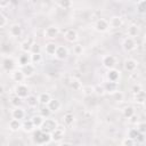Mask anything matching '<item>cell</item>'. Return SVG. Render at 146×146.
<instances>
[{
    "label": "cell",
    "instance_id": "1",
    "mask_svg": "<svg viewBox=\"0 0 146 146\" xmlns=\"http://www.w3.org/2000/svg\"><path fill=\"white\" fill-rule=\"evenodd\" d=\"M33 141H34V144H36L39 146L46 145V144L51 141L50 133L43 132L40 129H36V131H34V133H33Z\"/></svg>",
    "mask_w": 146,
    "mask_h": 146
},
{
    "label": "cell",
    "instance_id": "2",
    "mask_svg": "<svg viewBox=\"0 0 146 146\" xmlns=\"http://www.w3.org/2000/svg\"><path fill=\"white\" fill-rule=\"evenodd\" d=\"M15 96H17L21 99H25L30 95V88L25 83H17L14 88Z\"/></svg>",
    "mask_w": 146,
    "mask_h": 146
},
{
    "label": "cell",
    "instance_id": "3",
    "mask_svg": "<svg viewBox=\"0 0 146 146\" xmlns=\"http://www.w3.org/2000/svg\"><path fill=\"white\" fill-rule=\"evenodd\" d=\"M57 127H58V123H57L56 120H54V119H44V121H43V123H42L40 130L43 131V132L50 133V132L54 131Z\"/></svg>",
    "mask_w": 146,
    "mask_h": 146
},
{
    "label": "cell",
    "instance_id": "4",
    "mask_svg": "<svg viewBox=\"0 0 146 146\" xmlns=\"http://www.w3.org/2000/svg\"><path fill=\"white\" fill-rule=\"evenodd\" d=\"M64 136H65V129L64 127H60V125H58L54 131L50 132L51 141H55V143H60L64 139Z\"/></svg>",
    "mask_w": 146,
    "mask_h": 146
},
{
    "label": "cell",
    "instance_id": "5",
    "mask_svg": "<svg viewBox=\"0 0 146 146\" xmlns=\"http://www.w3.org/2000/svg\"><path fill=\"white\" fill-rule=\"evenodd\" d=\"M102 65L105 68H107V70L114 68L115 65H116V58H115V56H113V55H105V56H103V58H102Z\"/></svg>",
    "mask_w": 146,
    "mask_h": 146
},
{
    "label": "cell",
    "instance_id": "6",
    "mask_svg": "<svg viewBox=\"0 0 146 146\" xmlns=\"http://www.w3.org/2000/svg\"><path fill=\"white\" fill-rule=\"evenodd\" d=\"M94 27H95V30H96L97 32H99V33H104V32H106V31L110 29L108 21L105 19V18H99V19L96 21Z\"/></svg>",
    "mask_w": 146,
    "mask_h": 146
},
{
    "label": "cell",
    "instance_id": "7",
    "mask_svg": "<svg viewBox=\"0 0 146 146\" xmlns=\"http://www.w3.org/2000/svg\"><path fill=\"white\" fill-rule=\"evenodd\" d=\"M58 34H59V27H58V26H56V25H50V26L46 27L44 33H43L44 38L50 39V40H51V39L57 38V36H58Z\"/></svg>",
    "mask_w": 146,
    "mask_h": 146
},
{
    "label": "cell",
    "instance_id": "8",
    "mask_svg": "<svg viewBox=\"0 0 146 146\" xmlns=\"http://www.w3.org/2000/svg\"><path fill=\"white\" fill-rule=\"evenodd\" d=\"M58 60H65L68 57V49L65 46H57L55 55H54Z\"/></svg>",
    "mask_w": 146,
    "mask_h": 146
},
{
    "label": "cell",
    "instance_id": "9",
    "mask_svg": "<svg viewBox=\"0 0 146 146\" xmlns=\"http://www.w3.org/2000/svg\"><path fill=\"white\" fill-rule=\"evenodd\" d=\"M64 39H65L67 42H70V43H74V42L78 41L79 34H78V32H76L74 29H68V30H66V32L64 33Z\"/></svg>",
    "mask_w": 146,
    "mask_h": 146
},
{
    "label": "cell",
    "instance_id": "10",
    "mask_svg": "<svg viewBox=\"0 0 146 146\" xmlns=\"http://www.w3.org/2000/svg\"><path fill=\"white\" fill-rule=\"evenodd\" d=\"M136 47H137V43H136L135 39L125 38V39L123 40V42H122V48H123V50L127 51V52H130V51L135 50Z\"/></svg>",
    "mask_w": 146,
    "mask_h": 146
},
{
    "label": "cell",
    "instance_id": "11",
    "mask_svg": "<svg viewBox=\"0 0 146 146\" xmlns=\"http://www.w3.org/2000/svg\"><path fill=\"white\" fill-rule=\"evenodd\" d=\"M137 66H138V62L133 58H127L123 62V68L127 72H135Z\"/></svg>",
    "mask_w": 146,
    "mask_h": 146
},
{
    "label": "cell",
    "instance_id": "12",
    "mask_svg": "<svg viewBox=\"0 0 146 146\" xmlns=\"http://www.w3.org/2000/svg\"><path fill=\"white\" fill-rule=\"evenodd\" d=\"M120 71L116 70V68H112V70H107L106 72V78L110 82H115L117 83L119 79H120Z\"/></svg>",
    "mask_w": 146,
    "mask_h": 146
},
{
    "label": "cell",
    "instance_id": "13",
    "mask_svg": "<svg viewBox=\"0 0 146 146\" xmlns=\"http://www.w3.org/2000/svg\"><path fill=\"white\" fill-rule=\"evenodd\" d=\"M22 26L18 24V23H14L9 26V35L13 36V38H18L22 35Z\"/></svg>",
    "mask_w": 146,
    "mask_h": 146
},
{
    "label": "cell",
    "instance_id": "14",
    "mask_svg": "<svg viewBox=\"0 0 146 146\" xmlns=\"http://www.w3.org/2000/svg\"><path fill=\"white\" fill-rule=\"evenodd\" d=\"M10 76H11L13 81H15L17 83H23V81L25 80V76H24V74H23L21 68H15L14 71H11Z\"/></svg>",
    "mask_w": 146,
    "mask_h": 146
},
{
    "label": "cell",
    "instance_id": "15",
    "mask_svg": "<svg viewBox=\"0 0 146 146\" xmlns=\"http://www.w3.org/2000/svg\"><path fill=\"white\" fill-rule=\"evenodd\" d=\"M47 107L49 108V111H50L51 113H55V112H58V111L60 110L62 104H60V102H59L58 99L51 98V99L49 100V103L47 104Z\"/></svg>",
    "mask_w": 146,
    "mask_h": 146
},
{
    "label": "cell",
    "instance_id": "16",
    "mask_svg": "<svg viewBox=\"0 0 146 146\" xmlns=\"http://www.w3.org/2000/svg\"><path fill=\"white\" fill-rule=\"evenodd\" d=\"M108 25L112 29H120L123 25V19L121 16H113L108 21Z\"/></svg>",
    "mask_w": 146,
    "mask_h": 146
},
{
    "label": "cell",
    "instance_id": "17",
    "mask_svg": "<svg viewBox=\"0 0 146 146\" xmlns=\"http://www.w3.org/2000/svg\"><path fill=\"white\" fill-rule=\"evenodd\" d=\"M139 34V26L137 24H130L127 29V35L128 38H131V39H135L136 36H138Z\"/></svg>",
    "mask_w": 146,
    "mask_h": 146
},
{
    "label": "cell",
    "instance_id": "18",
    "mask_svg": "<svg viewBox=\"0 0 146 146\" xmlns=\"http://www.w3.org/2000/svg\"><path fill=\"white\" fill-rule=\"evenodd\" d=\"M10 114H11V119L19 120V121L25 117V111L22 107H14Z\"/></svg>",
    "mask_w": 146,
    "mask_h": 146
},
{
    "label": "cell",
    "instance_id": "19",
    "mask_svg": "<svg viewBox=\"0 0 146 146\" xmlns=\"http://www.w3.org/2000/svg\"><path fill=\"white\" fill-rule=\"evenodd\" d=\"M22 72H23V74H24V76H25V79L26 78H30V76H32L34 73H35V66L33 65V64H27V65H25V66H22Z\"/></svg>",
    "mask_w": 146,
    "mask_h": 146
},
{
    "label": "cell",
    "instance_id": "20",
    "mask_svg": "<svg viewBox=\"0 0 146 146\" xmlns=\"http://www.w3.org/2000/svg\"><path fill=\"white\" fill-rule=\"evenodd\" d=\"M2 67L6 70V71H14L15 70V60L10 57H6L3 60H2Z\"/></svg>",
    "mask_w": 146,
    "mask_h": 146
},
{
    "label": "cell",
    "instance_id": "21",
    "mask_svg": "<svg viewBox=\"0 0 146 146\" xmlns=\"http://www.w3.org/2000/svg\"><path fill=\"white\" fill-rule=\"evenodd\" d=\"M30 120H31V122H32V124H33V127H34L35 129H40L41 125H42V123H43V121H44V119H43L40 114L33 115Z\"/></svg>",
    "mask_w": 146,
    "mask_h": 146
},
{
    "label": "cell",
    "instance_id": "22",
    "mask_svg": "<svg viewBox=\"0 0 146 146\" xmlns=\"http://www.w3.org/2000/svg\"><path fill=\"white\" fill-rule=\"evenodd\" d=\"M8 128H9V130H10V131L16 132V131H18V130H21V129H22V123H21V121H19V120L11 119V120L8 122Z\"/></svg>",
    "mask_w": 146,
    "mask_h": 146
},
{
    "label": "cell",
    "instance_id": "23",
    "mask_svg": "<svg viewBox=\"0 0 146 146\" xmlns=\"http://www.w3.org/2000/svg\"><path fill=\"white\" fill-rule=\"evenodd\" d=\"M51 99V96L49 92H41L39 96H38V102L39 104L43 105V106H47V104L49 103V100Z\"/></svg>",
    "mask_w": 146,
    "mask_h": 146
},
{
    "label": "cell",
    "instance_id": "24",
    "mask_svg": "<svg viewBox=\"0 0 146 146\" xmlns=\"http://www.w3.org/2000/svg\"><path fill=\"white\" fill-rule=\"evenodd\" d=\"M145 100H146V94H145L144 90H141L137 94H133V102L135 103H137L139 105H143L145 103Z\"/></svg>",
    "mask_w": 146,
    "mask_h": 146
},
{
    "label": "cell",
    "instance_id": "25",
    "mask_svg": "<svg viewBox=\"0 0 146 146\" xmlns=\"http://www.w3.org/2000/svg\"><path fill=\"white\" fill-rule=\"evenodd\" d=\"M32 43H33L32 39H26V40H24V41L21 43V50H22L24 54H30Z\"/></svg>",
    "mask_w": 146,
    "mask_h": 146
},
{
    "label": "cell",
    "instance_id": "26",
    "mask_svg": "<svg viewBox=\"0 0 146 146\" xmlns=\"http://www.w3.org/2000/svg\"><path fill=\"white\" fill-rule=\"evenodd\" d=\"M104 86V89H105V92H108V94H113V92H115V91H117L119 89H117V83H115V82H106L105 84H103Z\"/></svg>",
    "mask_w": 146,
    "mask_h": 146
},
{
    "label": "cell",
    "instance_id": "27",
    "mask_svg": "<svg viewBox=\"0 0 146 146\" xmlns=\"http://www.w3.org/2000/svg\"><path fill=\"white\" fill-rule=\"evenodd\" d=\"M56 48H57V44L55 42H47L46 46H44V51L47 55H50V56H54L55 55V51H56Z\"/></svg>",
    "mask_w": 146,
    "mask_h": 146
},
{
    "label": "cell",
    "instance_id": "28",
    "mask_svg": "<svg viewBox=\"0 0 146 146\" xmlns=\"http://www.w3.org/2000/svg\"><path fill=\"white\" fill-rule=\"evenodd\" d=\"M68 84H70V88L73 89V90H75V91H79V90H81V88H82V83H81L80 80L76 79V78H71Z\"/></svg>",
    "mask_w": 146,
    "mask_h": 146
},
{
    "label": "cell",
    "instance_id": "29",
    "mask_svg": "<svg viewBox=\"0 0 146 146\" xmlns=\"http://www.w3.org/2000/svg\"><path fill=\"white\" fill-rule=\"evenodd\" d=\"M25 99H26V104H27V106L31 107V108L36 107L38 104H39V102H38V97L34 96V95H29Z\"/></svg>",
    "mask_w": 146,
    "mask_h": 146
},
{
    "label": "cell",
    "instance_id": "30",
    "mask_svg": "<svg viewBox=\"0 0 146 146\" xmlns=\"http://www.w3.org/2000/svg\"><path fill=\"white\" fill-rule=\"evenodd\" d=\"M34 129H35V128L33 127L31 120H25V121L22 123V130H23L24 132H26V133H30V132L34 131Z\"/></svg>",
    "mask_w": 146,
    "mask_h": 146
},
{
    "label": "cell",
    "instance_id": "31",
    "mask_svg": "<svg viewBox=\"0 0 146 146\" xmlns=\"http://www.w3.org/2000/svg\"><path fill=\"white\" fill-rule=\"evenodd\" d=\"M74 120H75V119H74V115H73L72 113H70V112L65 113L64 116H63V123H64L65 125H71V124H73Z\"/></svg>",
    "mask_w": 146,
    "mask_h": 146
},
{
    "label": "cell",
    "instance_id": "32",
    "mask_svg": "<svg viewBox=\"0 0 146 146\" xmlns=\"http://www.w3.org/2000/svg\"><path fill=\"white\" fill-rule=\"evenodd\" d=\"M31 63V59H30V54H23L18 57V64L21 66H25L27 64Z\"/></svg>",
    "mask_w": 146,
    "mask_h": 146
},
{
    "label": "cell",
    "instance_id": "33",
    "mask_svg": "<svg viewBox=\"0 0 146 146\" xmlns=\"http://www.w3.org/2000/svg\"><path fill=\"white\" fill-rule=\"evenodd\" d=\"M30 59H31V64H33L35 66L42 62V55L41 54H30Z\"/></svg>",
    "mask_w": 146,
    "mask_h": 146
},
{
    "label": "cell",
    "instance_id": "34",
    "mask_svg": "<svg viewBox=\"0 0 146 146\" xmlns=\"http://www.w3.org/2000/svg\"><path fill=\"white\" fill-rule=\"evenodd\" d=\"M122 114H123L124 117L129 119V117H131V116L135 114V108H133L132 106H125V107H123V110H122Z\"/></svg>",
    "mask_w": 146,
    "mask_h": 146
},
{
    "label": "cell",
    "instance_id": "35",
    "mask_svg": "<svg viewBox=\"0 0 146 146\" xmlns=\"http://www.w3.org/2000/svg\"><path fill=\"white\" fill-rule=\"evenodd\" d=\"M139 135H140V133L136 130V128H130V129L128 130V132H127V138H130V139L135 140V139H138Z\"/></svg>",
    "mask_w": 146,
    "mask_h": 146
},
{
    "label": "cell",
    "instance_id": "36",
    "mask_svg": "<svg viewBox=\"0 0 146 146\" xmlns=\"http://www.w3.org/2000/svg\"><path fill=\"white\" fill-rule=\"evenodd\" d=\"M136 8H137V11L139 14H145L146 13V0L138 1L136 5Z\"/></svg>",
    "mask_w": 146,
    "mask_h": 146
},
{
    "label": "cell",
    "instance_id": "37",
    "mask_svg": "<svg viewBox=\"0 0 146 146\" xmlns=\"http://www.w3.org/2000/svg\"><path fill=\"white\" fill-rule=\"evenodd\" d=\"M112 98H113V100H115V102H117V103L123 102V99H124V94H123L122 91L117 90V91H115V92L112 94Z\"/></svg>",
    "mask_w": 146,
    "mask_h": 146
},
{
    "label": "cell",
    "instance_id": "38",
    "mask_svg": "<svg viewBox=\"0 0 146 146\" xmlns=\"http://www.w3.org/2000/svg\"><path fill=\"white\" fill-rule=\"evenodd\" d=\"M57 5L62 9H68V8L72 7V2L70 0H60V1H57Z\"/></svg>",
    "mask_w": 146,
    "mask_h": 146
},
{
    "label": "cell",
    "instance_id": "39",
    "mask_svg": "<svg viewBox=\"0 0 146 146\" xmlns=\"http://www.w3.org/2000/svg\"><path fill=\"white\" fill-rule=\"evenodd\" d=\"M137 128H136V130L140 133V135H144L145 132H146V123L144 122V121H139L137 124Z\"/></svg>",
    "mask_w": 146,
    "mask_h": 146
},
{
    "label": "cell",
    "instance_id": "40",
    "mask_svg": "<svg viewBox=\"0 0 146 146\" xmlns=\"http://www.w3.org/2000/svg\"><path fill=\"white\" fill-rule=\"evenodd\" d=\"M22 99L21 98H18L17 96H14V97H11L10 98V104L14 106V107H21V105H22Z\"/></svg>",
    "mask_w": 146,
    "mask_h": 146
},
{
    "label": "cell",
    "instance_id": "41",
    "mask_svg": "<svg viewBox=\"0 0 146 146\" xmlns=\"http://www.w3.org/2000/svg\"><path fill=\"white\" fill-rule=\"evenodd\" d=\"M43 119H49V116L51 115V112L49 111V108L47 107V106H44V107H42L41 110H40V113H39Z\"/></svg>",
    "mask_w": 146,
    "mask_h": 146
},
{
    "label": "cell",
    "instance_id": "42",
    "mask_svg": "<svg viewBox=\"0 0 146 146\" xmlns=\"http://www.w3.org/2000/svg\"><path fill=\"white\" fill-rule=\"evenodd\" d=\"M73 54L76 55V56L82 55V54H83V47H82V44L78 43V44L73 46Z\"/></svg>",
    "mask_w": 146,
    "mask_h": 146
},
{
    "label": "cell",
    "instance_id": "43",
    "mask_svg": "<svg viewBox=\"0 0 146 146\" xmlns=\"http://www.w3.org/2000/svg\"><path fill=\"white\" fill-rule=\"evenodd\" d=\"M30 54H41V47H40V44L36 43V42H33L32 43V47H31Z\"/></svg>",
    "mask_w": 146,
    "mask_h": 146
},
{
    "label": "cell",
    "instance_id": "44",
    "mask_svg": "<svg viewBox=\"0 0 146 146\" xmlns=\"http://www.w3.org/2000/svg\"><path fill=\"white\" fill-rule=\"evenodd\" d=\"M81 90H82V94L86 96H90L91 94H94V87L91 86H84L81 88Z\"/></svg>",
    "mask_w": 146,
    "mask_h": 146
},
{
    "label": "cell",
    "instance_id": "45",
    "mask_svg": "<svg viewBox=\"0 0 146 146\" xmlns=\"http://www.w3.org/2000/svg\"><path fill=\"white\" fill-rule=\"evenodd\" d=\"M94 92L97 94V95H99V96L104 95V94H105L104 86H103V84H97V86H95V87H94Z\"/></svg>",
    "mask_w": 146,
    "mask_h": 146
},
{
    "label": "cell",
    "instance_id": "46",
    "mask_svg": "<svg viewBox=\"0 0 146 146\" xmlns=\"http://www.w3.org/2000/svg\"><path fill=\"white\" fill-rule=\"evenodd\" d=\"M122 146H135V140L130 139V138H124L121 143Z\"/></svg>",
    "mask_w": 146,
    "mask_h": 146
},
{
    "label": "cell",
    "instance_id": "47",
    "mask_svg": "<svg viewBox=\"0 0 146 146\" xmlns=\"http://www.w3.org/2000/svg\"><path fill=\"white\" fill-rule=\"evenodd\" d=\"M7 23H8L7 17H6L3 14H0V29H1V27H5V26L7 25Z\"/></svg>",
    "mask_w": 146,
    "mask_h": 146
},
{
    "label": "cell",
    "instance_id": "48",
    "mask_svg": "<svg viewBox=\"0 0 146 146\" xmlns=\"http://www.w3.org/2000/svg\"><path fill=\"white\" fill-rule=\"evenodd\" d=\"M128 120H129V123H130V124H137V123L139 122V120H138V115H137L136 113H135L131 117H129Z\"/></svg>",
    "mask_w": 146,
    "mask_h": 146
},
{
    "label": "cell",
    "instance_id": "49",
    "mask_svg": "<svg viewBox=\"0 0 146 146\" xmlns=\"http://www.w3.org/2000/svg\"><path fill=\"white\" fill-rule=\"evenodd\" d=\"M141 90H143V87H141V84H139V83L135 84V86L131 88V91H132L133 94H137V92H139V91H141Z\"/></svg>",
    "mask_w": 146,
    "mask_h": 146
},
{
    "label": "cell",
    "instance_id": "50",
    "mask_svg": "<svg viewBox=\"0 0 146 146\" xmlns=\"http://www.w3.org/2000/svg\"><path fill=\"white\" fill-rule=\"evenodd\" d=\"M10 5V2L8 0H0V8H7L8 6Z\"/></svg>",
    "mask_w": 146,
    "mask_h": 146
},
{
    "label": "cell",
    "instance_id": "51",
    "mask_svg": "<svg viewBox=\"0 0 146 146\" xmlns=\"http://www.w3.org/2000/svg\"><path fill=\"white\" fill-rule=\"evenodd\" d=\"M59 146H72L70 143H66V141H64V143H60L59 144Z\"/></svg>",
    "mask_w": 146,
    "mask_h": 146
},
{
    "label": "cell",
    "instance_id": "52",
    "mask_svg": "<svg viewBox=\"0 0 146 146\" xmlns=\"http://www.w3.org/2000/svg\"><path fill=\"white\" fill-rule=\"evenodd\" d=\"M119 146H122V145H119Z\"/></svg>",
    "mask_w": 146,
    "mask_h": 146
}]
</instances>
